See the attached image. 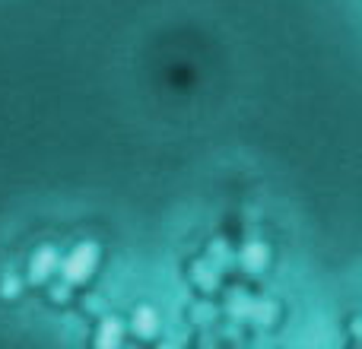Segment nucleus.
<instances>
[{"mask_svg": "<svg viewBox=\"0 0 362 349\" xmlns=\"http://www.w3.org/2000/svg\"><path fill=\"white\" fill-rule=\"evenodd\" d=\"M54 267H57L54 248H42L35 257H32V280H45V276H48Z\"/></svg>", "mask_w": 362, "mask_h": 349, "instance_id": "f03ea898", "label": "nucleus"}, {"mask_svg": "<svg viewBox=\"0 0 362 349\" xmlns=\"http://www.w3.org/2000/svg\"><path fill=\"white\" fill-rule=\"evenodd\" d=\"M0 295H4V299H13V295H19V283L13 280V276H6L4 286H0Z\"/></svg>", "mask_w": 362, "mask_h": 349, "instance_id": "423d86ee", "label": "nucleus"}, {"mask_svg": "<svg viewBox=\"0 0 362 349\" xmlns=\"http://www.w3.org/2000/svg\"><path fill=\"white\" fill-rule=\"evenodd\" d=\"M95 349H121V324L118 321H105V324H102Z\"/></svg>", "mask_w": 362, "mask_h": 349, "instance_id": "7ed1b4c3", "label": "nucleus"}, {"mask_svg": "<svg viewBox=\"0 0 362 349\" xmlns=\"http://www.w3.org/2000/svg\"><path fill=\"white\" fill-rule=\"evenodd\" d=\"M156 312H153V308H140L137 314H134V331L137 333H144V337H153V333H156Z\"/></svg>", "mask_w": 362, "mask_h": 349, "instance_id": "20e7f679", "label": "nucleus"}, {"mask_svg": "<svg viewBox=\"0 0 362 349\" xmlns=\"http://www.w3.org/2000/svg\"><path fill=\"white\" fill-rule=\"evenodd\" d=\"M95 257H99L95 244H80V248H76L74 254L64 261V276H67L70 283L86 280V276L93 273V267H95Z\"/></svg>", "mask_w": 362, "mask_h": 349, "instance_id": "f257e3e1", "label": "nucleus"}, {"mask_svg": "<svg viewBox=\"0 0 362 349\" xmlns=\"http://www.w3.org/2000/svg\"><path fill=\"white\" fill-rule=\"evenodd\" d=\"M242 264L248 270H261L264 264H267V248H264V244H248V248H245V254H242Z\"/></svg>", "mask_w": 362, "mask_h": 349, "instance_id": "39448f33", "label": "nucleus"}]
</instances>
